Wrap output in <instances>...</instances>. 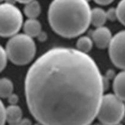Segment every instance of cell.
Returning a JSON list of instances; mask_svg holds the SVG:
<instances>
[{
    "label": "cell",
    "instance_id": "obj_1",
    "mask_svg": "<svg viewBox=\"0 0 125 125\" xmlns=\"http://www.w3.org/2000/svg\"><path fill=\"white\" fill-rule=\"evenodd\" d=\"M104 91L103 76L95 61L70 48H54L42 54L24 82L29 110L43 125H90Z\"/></svg>",
    "mask_w": 125,
    "mask_h": 125
},
{
    "label": "cell",
    "instance_id": "obj_2",
    "mask_svg": "<svg viewBox=\"0 0 125 125\" xmlns=\"http://www.w3.org/2000/svg\"><path fill=\"white\" fill-rule=\"evenodd\" d=\"M91 10L86 0H53L48 10L49 23L61 36L77 37L89 27Z\"/></svg>",
    "mask_w": 125,
    "mask_h": 125
},
{
    "label": "cell",
    "instance_id": "obj_3",
    "mask_svg": "<svg viewBox=\"0 0 125 125\" xmlns=\"http://www.w3.org/2000/svg\"><path fill=\"white\" fill-rule=\"evenodd\" d=\"M5 50L8 59L16 65L23 66L33 60L36 47L32 38L26 34H16L8 40Z\"/></svg>",
    "mask_w": 125,
    "mask_h": 125
},
{
    "label": "cell",
    "instance_id": "obj_4",
    "mask_svg": "<svg viewBox=\"0 0 125 125\" xmlns=\"http://www.w3.org/2000/svg\"><path fill=\"white\" fill-rule=\"evenodd\" d=\"M125 115V103L115 94L103 95L97 117L101 123L114 125L120 123Z\"/></svg>",
    "mask_w": 125,
    "mask_h": 125
},
{
    "label": "cell",
    "instance_id": "obj_5",
    "mask_svg": "<svg viewBox=\"0 0 125 125\" xmlns=\"http://www.w3.org/2000/svg\"><path fill=\"white\" fill-rule=\"evenodd\" d=\"M23 14L14 4H0V36L11 37L23 26Z\"/></svg>",
    "mask_w": 125,
    "mask_h": 125
},
{
    "label": "cell",
    "instance_id": "obj_6",
    "mask_svg": "<svg viewBox=\"0 0 125 125\" xmlns=\"http://www.w3.org/2000/svg\"><path fill=\"white\" fill-rule=\"evenodd\" d=\"M109 55L115 66L125 70V30L117 33L108 46Z\"/></svg>",
    "mask_w": 125,
    "mask_h": 125
},
{
    "label": "cell",
    "instance_id": "obj_7",
    "mask_svg": "<svg viewBox=\"0 0 125 125\" xmlns=\"http://www.w3.org/2000/svg\"><path fill=\"white\" fill-rule=\"evenodd\" d=\"M111 31L105 26L96 28L93 31L92 35L93 41L98 48L105 49L109 45L112 39Z\"/></svg>",
    "mask_w": 125,
    "mask_h": 125
},
{
    "label": "cell",
    "instance_id": "obj_8",
    "mask_svg": "<svg viewBox=\"0 0 125 125\" xmlns=\"http://www.w3.org/2000/svg\"><path fill=\"white\" fill-rule=\"evenodd\" d=\"M113 88L115 94L125 102V70L119 73L114 78Z\"/></svg>",
    "mask_w": 125,
    "mask_h": 125
},
{
    "label": "cell",
    "instance_id": "obj_9",
    "mask_svg": "<svg viewBox=\"0 0 125 125\" xmlns=\"http://www.w3.org/2000/svg\"><path fill=\"white\" fill-rule=\"evenodd\" d=\"M24 34L32 38L36 37L41 32V24L36 19L29 18L23 25Z\"/></svg>",
    "mask_w": 125,
    "mask_h": 125
},
{
    "label": "cell",
    "instance_id": "obj_10",
    "mask_svg": "<svg viewBox=\"0 0 125 125\" xmlns=\"http://www.w3.org/2000/svg\"><path fill=\"white\" fill-rule=\"evenodd\" d=\"M107 20L106 13L104 10L100 8H95L91 10L90 23L98 28L104 26Z\"/></svg>",
    "mask_w": 125,
    "mask_h": 125
},
{
    "label": "cell",
    "instance_id": "obj_11",
    "mask_svg": "<svg viewBox=\"0 0 125 125\" xmlns=\"http://www.w3.org/2000/svg\"><path fill=\"white\" fill-rule=\"evenodd\" d=\"M22 116L21 109L16 104H11L6 108V119L8 123L20 122L22 119Z\"/></svg>",
    "mask_w": 125,
    "mask_h": 125
},
{
    "label": "cell",
    "instance_id": "obj_12",
    "mask_svg": "<svg viewBox=\"0 0 125 125\" xmlns=\"http://www.w3.org/2000/svg\"><path fill=\"white\" fill-rule=\"evenodd\" d=\"M25 4L24 13L28 18L36 19V18L38 17L41 13V8L38 1L33 0Z\"/></svg>",
    "mask_w": 125,
    "mask_h": 125
},
{
    "label": "cell",
    "instance_id": "obj_13",
    "mask_svg": "<svg viewBox=\"0 0 125 125\" xmlns=\"http://www.w3.org/2000/svg\"><path fill=\"white\" fill-rule=\"evenodd\" d=\"M13 82L10 79L3 78L0 79V98H8L13 92Z\"/></svg>",
    "mask_w": 125,
    "mask_h": 125
},
{
    "label": "cell",
    "instance_id": "obj_14",
    "mask_svg": "<svg viewBox=\"0 0 125 125\" xmlns=\"http://www.w3.org/2000/svg\"><path fill=\"white\" fill-rule=\"evenodd\" d=\"M93 42L92 40L88 36H82L78 39L76 42V48L78 51L82 53H87L92 49Z\"/></svg>",
    "mask_w": 125,
    "mask_h": 125
},
{
    "label": "cell",
    "instance_id": "obj_15",
    "mask_svg": "<svg viewBox=\"0 0 125 125\" xmlns=\"http://www.w3.org/2000/svg\"><path fill=\"white\" fill-rule=\"evenodd\" d=\"M117 19L119 21L125 26V0H121L116 8Z\"/></svg>",
    "mask_w": 125,
    "mask_h": 125
},
{
    "label": "cell",
    "instance_id": "obj_16",
    "mask_svg": "<svg viewBox=\"0 0 125 125\" xmlns=\"http://www.w3.org/2000/svg\"><path fill=\"white\" fill-rule=\"evenodd\" d=\"M8 56L6 50L3 48L1 45H0V72H1L7 64Z\"/></svg>",
    "mask_w": 125,
    "mask_h": 125
},
{
    "label": "cell",
    "instance_id": "obj_17",
    "mask_svg": "<svg viewBox=\"0 0 125 125\" xmlns=\"http://www.w3.org/2000/svg\"><path fill=\"white\" fill-rule=\"evenodd\" d=\"M6 121V108L0 100V125H4Z\"/></svg>",
    "mask_w": 125,
    "mask_h": 125
},
{
    "label": "cell",
    "instance_id": "obj_18",
    "mask_svg": "<svg viewBox=\"0 0 125 125\" xmlns=\"http://www.w3.org/2000/svg\"><path fill=\"white\" fill-rule=\"evenodd\" d=\"M106 13L107 20H109L110 21H115L116 20H117V14L116 8H109L106 12Z\"/></svg>",
    "mask_w": 125,
    "mask_h": 125
},
{
    "label": "cell",
    "instance_id": "obj_19",
    "mask_svg": "<svg viewBox=\"0 0 125 125\" xmlns=\"http://www.w3.org/2000/svg\"><path fill=\"white\" fill-rule=\"evenodd\" d=\"M8 102L10 103V104L14 105V104H16L19 101V98L16 94H15L12 93L10 96L8 98Z\"/></svg>",
    "mask_w": 125,
    "mask_h": 125
},
{
    "label": "cell",
    "instance_id": "obj_20",
    "mask_svg": "<svg viewBox=\"0 0 125 125\" xmlns=\"http://www.w3.org/2000/svg\"><path fill=\"white\" fill-rule=\"evenodd\" d=\"M97 4L100 5H108L112 3L114 0H94Z\"/></svg>",
    "mask_w": 125,
    "mask_h": 125
},
{
    "label": "cell",
    "instance_id": "obj_21",
    "mask_svg": "<svg viewBox=\"0 0 125 125\" xmlns=\"http://www.w3.org/2000/svg\"><path fill=\"white\" fill-rule=\"evenodd\" d=\"M20 125H32L31 120L28 118H24V119H21V120L19 123Z\"/></svg>",
    "mask_w": 125,
    "mask_h": 125
},
{
    "label": "cell",
    "instance_id": "obj_22",
    "mask_svg": "<svg viewBox=\"0 0 125 125\" xmlns=\"http://www.w3.org/2000/svg\"><path fill=\"white\" fill-rule=\"evenodd\" d=\"M115 72H114L113 70H109V71L107 72V74H106V78H107L108 80L109 79H112V78H115Z\"/></svg>",
    "mask_w": 125,
    "mask_h": 125
},
{
    "label": "cell",
    "instance_id": "obj_23",
    "mask_svg": "<svg viewBox=\"0 0 125 125\" xmlns=\"http://www.w3.org/2000/svg\"><path fill=\"white\" fill-rule=\"evenodd\" d=\"M38 37L39 40H41V41H44V40L46 39V34H45V33L41 31V33H40V34L38 36Z\"/></svg>",
    "mask_w": 125,
    "mask_h": 125
},
{
    "label": "cell",
    "instance_id": "obj_24",
    "mask_svg": "<svg viewBox=\"0 0 125 125\" xmlns=\"http://www.w3.org/2000/svg\"><path fill=\"white\" fill-rule=\"evenodd\" d=\"M16 1L19 2L20 3H23V4H26V3H29V2L33 1V0H16Z\"/></svg>",
    "mask_w": 125,
    "mask_h": 125
},
{
    "label": "cell",
    "instance_id": "obj_25",
    "mask_svg": "<svg viewBox=\"0 0 125 125\" xmlns=\"http://www.w3.org/2000/svg\"><path fill=\"white\" fill-rule=\"evenodd\" d=\"M4 1H5V3H8V4H14L16 2V0H4Z\"/></svg>",
    "mask_w": 125,
    "mask_h": 125
},
{
    "label": "cell",
    "instance_id": "obj_26",
    "mask_svg": "<svg viewBox=\"0 0 125 125\" xmlns=\"http://www.w3.org/2000/svg\"><path fill=\"white\" fill-rule=\"evenodd\" d=\"M19 123H9V125H20Z\"/></svg>",
    "mask_w": 125,
    "mask_h": 125
},
{
    "label": "cell",
    "instance_id": "obj_27",
    "mask_svg": "<svg viewBox=\"0 0 125 125\" xmlns=\"http://www.w3.org/2000/svg\"><path fill=\"white\" fill-rule=\"evenodd\" d=\"M104 125V124L103 123H100V124H95V125Z\"/></svg>",
    "mask_w": 125,
    "mask_h": 125
},
{
    "label": "cell",
    "instance_id": "obj_28",
    "mask_svg": "<svg viewBox=\"0 0 125 125\" xmlns=\"http://www.w3.org/2000/svg\"><path fill=\"white\" fill-rule=\"evenodd\" d=\"M123 125V124H121V123H118L115 124V125Z\"/></svg>",
    "mask_w": 125,
    "mask_h": 125
},
{
    "label": "cell",
    "instance_id": "obj_29",
    "mask_svg": "<svg viewBox=\"0 0 125 125\" xmlns=\"http://www.w3.org/2000/svg\"><path fill=\"white\" fill-rule=\"evenodd\" d=\"M3 1H4V0H0V3H1V2Z\"/></svg>",
    "mask_w": 125,
    "mask_h": 125
},
{
    "label": "cell",
    "instance_id": "obj_30",
    "mask_svg": "<svg viewBox=\"0 0 125 125\" xmlns=\"http://www.w3.org/2000/svg\"><path fill=\"white\" fill-rule=\"evenodd\" d=\"M86 1L87 2H89V1H90V0H86Z\"/></svg>",
    "mask_w": 125,
    "mask_h": 125
},
{
    "label": "cell",
    "instance_id": "obj_31",
    "mask_svg": "<svg viewBox=\"0 0 125 125\" xmlns=\"http://www.w3.org/2000/svg\"></svg>",
    "mask_w": 125,
    "mask_h": 125
}]
</instances>
